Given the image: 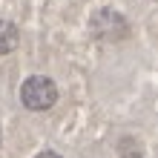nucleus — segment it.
<instances>
[{"mask_svg":"<svg viewBox=\"0 0 158 158\" xmlns=\"http://www.w3.org/2000/svg\"><path fill=\"white\" fill-rule=\"evenodd\" d=\"M20 104L32 112H46L58 104V83L46 75H32L20 83Z\"/></svg>","mask_w":158,"mask_h":158,"instance_id":"f257e3e1","label":"nucleus"},{"mask_svg":"<svg viewBox=\"0 0 158 158\" xmlns=\"http://www.w3.org/2000/svg\"><path fill=\"white\" fill-rule=\"evenodd\" d=\"M20 43V32L12 20H0V55H9Z\"/></svg>","mask_w":158,"mask_h":158,"instance_id":"f03ea898","label":"nucleus"},{"mask_svg":"<svg viewBox=\"0 0 158 158\" xmlns=\"http://www.w3.org/2000/svg\"><path fill=\"white\" fill-rule=\"evenodd\" d=\"M0 141H3V129H0Z\"/></svg>","mask_w":158,"mask_h":158,"instance_id":"39448f33","label":"nucleus"},{"mask_svg":"<svg viewBox=\"0 0 158 158\" xmlns=\"http://www.w3.org/2000/svg\"><path fill=\"white\" fill-rule=\"evenodd\" d=\"M38 158H60V155H58V152H55V150H43V152H40Z\"/></svg>","mask_w":158,"mask_h":158,"instance_id":"20e7f679","label":"nucleus"},{"mask_svg":"<svg viewBox=\"0 0 158 158\" xmlns=\"http://www.w3.org/2000/svg\"><path fill=\"white\" fill-rule=\"evenodd\" d=\"M121 158H144V152H141V150H127Z\"/></svg>","mask_w":158,"mask_h":158,"instance_id":"7ed1b4c3","label":"nucleus"}]
</instances>
